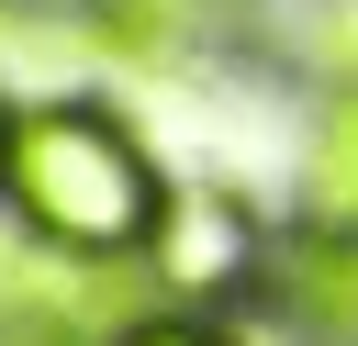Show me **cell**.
<instances>
[{
  "instance_id": "cell-1",
  "label": "cell",
  "mask_w": 358,
  "mask_h": 346,
  "mask_svg": "<svg viewBox=\"0 0 358 346\" xmlns=\"http://www.w3.org/2000/svg\"><path fill=\"white\" fill-rule=\"evenodd\" d=\"M168 156L112 89H11L0 100V223L67 257H134L168 201Z\"/></svg>"
},
{
  "instance_id": "cell-4",
  "label": "cell",
  "mask_w": 358,
  "mask_h": 346,
  "mask_svg": "<svg viewBox=\"0 0 358 346\" xmlns=\"http://www.w3.org/2000/svg\"><path fill=\"white\" fill-rule=\"evenodd\" d=\"M257 335L280 346H358V234L280 212V257L257 290Z\"/></svg>"
},
{
  "instance_id": "cell-7",
  "label": "cell",
  "mask_w": 358,
  "mask_h": 346,
  "mask_svg": "<svg viewBox=\"0 0 358 346\" xmlns=\"http://www.w3.org/2000/svg\"><path fill=\"white\" fill-rule=\"evenodd\" d=\"M112 346H257V324H213V313H145Z\"/></svg>"
},
{
  "instance_id": "cell-6",
  "label": "cell",
  "mask_w": 358,
  "mask_h": 346,
  "mask_svg": "<svg viewBox=\"0 0 358 346\" xmlns=\"http://www.w3.org/2000/svg\"><path fill=\"white\" fill-rule=\"evenodd\" d=\"M302 67H313V89H358V0H313Z\"/></svg>"
},
{
  "instance_id": "cell-3",
  "label": "cell",
  "mask_w": 358,
  "mask_h": 346,
  "mask_svg": "<svg viewBox=\"0 0 358 346\" xmlns=\"http://www.w3.org/2000/svg\"><path fill=\"white\" fill-rule=\"evenodd\" d=\"M157 301H145L134 257H67V246H34L22 223H0V346H112Z\"/></svg>"
},
{
  "instance_id": "cell-2",
  "label": "cell",
  "mask_w": 358,
  "mask_h": 346,
  "mask_svg": "<svg viewBox=\"0 0 358 346\" xmlns=\"http://www.w3.org/2000/svg\"><path fill=\"white\" fill-rule=\"evenodd\" d=\"M280 257V212L235 179V167H179L157 201V234L134 246V279L157 313H213V324H257Z\"/></svg>"
},
{
  "instance_id": "cell-5",
  "label": "cell",
  "mask_w": 358,
  "mask_h": 346,
  "mask_svg": "<svg viewBox=\"0 0 358 346\" xmlns=\"http://www.w3.org/2000/svg\"><path fill=\"white\" fill-rule=\"evenodd\" d=\"M280 212L358 234V89H313V123H302V156H291V201Z\"/></svg>"
}]
</instances>
